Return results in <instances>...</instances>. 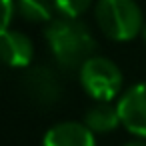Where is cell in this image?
<instances>
[{"label": "cell", "instance_id": "obj_8", "mask_svg": "<svg viewBox=\"0 0 146 146\" xmlns=\"http://www.w3.org/2000/svg\"><path fill=\"white\" fill-rule=\"evenodd\" d=\"M84 124L94 134H106V132L116 130L118 126H122L118 106L112 104V102H96L94 106H90L86 110Z\"/></svg>", "mask_w": 146, "mask_h": 146}, {"label": "cell", "instance_id": "obj_1", "mask_svg": "<svg viewBox=\"0 0 146 146\" xmlns=\"http://www.w3.org/2000/svg\"><path fill=\"white\" fill-rule=\"evenodd\" d=\"M44 34L56 64L64 72H80L84 62L94 56L92 52L96 48V42L90 28L80 18L58 16L50 24H46Z\"/></svg>", "mask_w": 146, "mask_h": 146}, {"label": "cell", "instance_id": "obj_4", "mask_svg": "<svg viewBox=\"0 0 146 146\" xmlns=\"http://www.w3.org/2000/svg\"><path fill=\"white\" fill-rule=\"evenodd\" d=\"M22 94L36 106H54L62 96V84L56 72L48 66H32L26 68L22 80Z\"/></svg>", "mask_w": 146, "mask_h": 146}, {"label": "cell", "instance_id": "obj_9", "mask_svg": "<svg viewBox=\"0 0 146 146\" xmlns=\"http://www.w3.org/2000/svg\"><path fill=\"white\" fill-rule=\"evenodd\" d=\"M54 12V0H16V14L32 24H50Z\"/></svg>", "mask_w": 146, "mask_h": 146}, {"label": "cell", "instance_id": "obj_2", "mask_svg": "<svg viewBox=\"0 0 146 146\" xmlns=\"http://www.w3.org/2000/svg\"><path fill=\"white\" fill-rule=\"evenodd\" d=\"M94 20L100 32L116 42L134 40L142 34L144 16L134 0H98L94 6Z\"/></svg>", "mask_w": 146, "mask_h": 146}, {"label": "cell", "instance_id": "obj_11", "mask_svg": "<svg viewBox=\"0 0 146 146\" xmlns=\"http://www.w3.org/2000/svg\"><path fill=\"white\" fill-rule=\"evenodd\" d=\"M16 12V2L14 0H0V36L6 30H10V22Z\"/></svg>", "mask_w": 146, "mask_h": 146}, {"label": "cell", "instance_id": "obj_10", "mask_svg": "<svg viewBox=\"0 0 146 146\" xmlns=\"http://www.w3.org/2000/svg\"><path fill=\"white\" fill-rule=\"evenodd\" d=\"M54 6L60 16L80 18L92 6V0H54Z\"/></svg>", "mask_w": 146, "mask_h": 146}, {"label": "cell", "instance_id": "obj_5", "mask_svg": "<svg viewBox=\"0 0 146 146\" xmlns=\"http://www.w3.org/2000/svg\"><path fill=\"white\" fill-rule=\"evenodd\" d=\"M118 114L122 126L136 138L146 140V82L132 84L118 96Z\"/></svg>", "mask_w": 146, "mask_h": 146}, {"label": "cell", "instance_id": "obj_7", "mask_svg": "<svg viewBox=\"0 0 146 146\" xmlns=\"http://www.w3.org/2000/svg\"><path fill=\"white\" fill-rule=\"evenodd\" d=\"M42 146H96L94 132L84 122H58L42 140Z\"/></svg>", "mask_w": 146, "mask_h": 146}, {"label": "cell", "instance_id": "obj_3", "mask_svg": "<svg viewBox=\"0 0 146 146\" xmlns=\"http://www.w3.org/2000/svg\"><path fill=\"white\" fill-rule=\"evenodd\" d=\"M84 92L94 98V102H112L122 92V72L120 68L104 56H92L84 62L78 72Z\"/></svg>", "mask_w": 146, "mask_h": 146}, {"label": "cell", "instance_id": "obj_6", "mask_svg": "<svg viewBox=\"0 0 146 146\" xmlns=\"http://www.w3.org/2000/svg\"><path fill=\"white\" fill-rule=\"evenodd\" d=\"M34 56L32 40L20 30H6L0 36V64L8 68H26Z\"/></svg>", "mask_w": 146, "mask_h": 146}, {"label": "cell", "instance_id": "obj_13", "mask_svg": "<svg viewBox=\"0 0 146 146\" xmlns=\"http://www.w3.org/2000/svg\"><path fill=\"white\" fill-rule=\"evenodd\" d=\"M142 40H144V44H146V24H144V28H142Z\"/></svg>", "mask_w": 146, "mask_h": 146}, {"label": "cell", "instance_id": "obj_12", "mask_svg": "<svg viewBox=\"0 0 146 146\" xmlns=\"http://www.w3.org/2000/svg\"><path fill=\"white\" fill-rule=\"evenodd\" d=\"M124 146H146V140H144V138H138V140H132V142H126Z\"/></svg>", "mask_w": 146, "mask_h": 146}]
</instances>
